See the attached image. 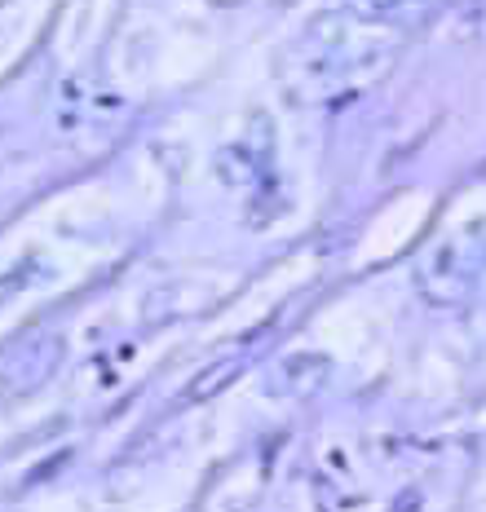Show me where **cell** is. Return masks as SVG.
<instances>
[{
  "mask_svg": "<svg viewBox=\"0 0 486 512\" xmlns=\"http://www.w3.org/2000/svg\"><path fill=\"white\" fill-rule=\"evenodd\" d=\"M332 376V362L323 354H292L279 362V384L292 393V398H314V393Z\"/></svg>",
  "mask_w": 486,
  "mask_h": 512,
  "instance_id": "obj_1",
  "label": "cell"
},
{
  "mask_svg": "<svg viewBox=\"0 0 486 512\" xmlns=\"http://www.w3.org/2000/svg\"><path fill=\"white\" fill-rule=\"evenodd\" d=\"M416 5L420 0H345V9H350L354 18H367V23H398V18H407Z\"/></svg>",
  "mask_w": 486,
  "mask_h": 512,
  "instance_id": "obj_2",
  "label": "cell"
},
{
  "mask_svg": "<svg viewBox=\"0 0 486 512\" xmlns=\"http://www.w3.org/2000/svg\"><path fill=\"white\" fill-rule=\"evenodd\" d=\"M235 371H239V362H221V367H204L195 380H190V389H186V402H199V398H208V389H221V384H230L235 380Z\"/></svg>",
  "mask_w": 486,
  "mask_h": 512,
  "instance_id": "obj_3",
  "label": "cell"
}]
</instances>
